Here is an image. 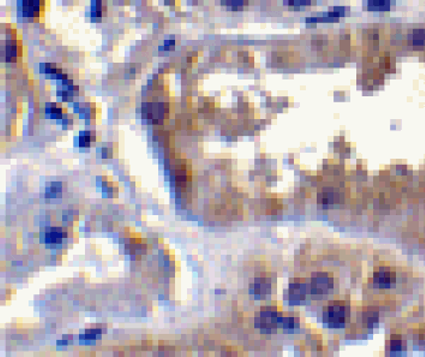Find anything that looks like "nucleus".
<instances>
[{
    "label": "nucleus",
    "mask_w": 425,
    "mask_h": 357,
    "mask_svg": "<svg viewBox=\"0 0 425 357\" xmlns=\"http://www.w3.org/2000/svg\"><path fill=\"white\" fill-rule=\"evenodd\" d=\"M323 316L326 322L333 328L342 327L345 325L347 316H350L348 307L345 302H334L326 308Z\"/></svg>",
    "instance_id": "1"
},
{
    "label": "nucleus",
    "mask_w": 425,
    "mask_h": 357,
    "mask_svg": "<svg viewBox=\"0 0 425 357\" xmlns=\"http://www.w3.org/2000/svg\"><path fill=\"white\" fill-rule=\"evenodd\" d=\"M347 9L344 7H335L332 9L329 13H327L326 15H323V16H318V17H310V19L306 20V23H322V22H334V21H338L340 19V17H344L346 15Z\"/></svg>",
    "instance_id": "2"
},
{
    "label": "nucleus",
    "mask_w": 425,
    "mask_h": 357,
    "mask_svg": "<svg viewBox=\"0 0 425 357\" xmlns=\"http://www.w3.org/2000/svg\"><path fill=\"white\" fill-rule=\"evenodd\" d=\"M332 290V279L327 274H318L312 279L311 283V291L312 293H327Z\"/></svg>",
    "instance_id": "3"
},
{
    "label": "nucleus",
    "mask_w": 425,
    "mask_h": 357,
    "mask_svg": "<svg viewBox=\"0 0 425 357\" xmlns=\"http://www.w3.org/2000/svg\"><path fill=\"white\" fill-rule=\"evenodd\" d=\"M278 321V314L275 311L270 310H263L261 311V315L257 317V326L261 327V328H270L273 327L275 328Z\"/></svg>",
    "instance_id": "4"
},
{
    "label": "nucleus",
    "mask_w": 425,
    "mask_h": 357,
    "mask_svg": "<svg viewBox=\"0 0 425 357\" xmlns=\"http://www.w3.org/2000/svg\"><path fill=\"white\" fill-rule=\"evenodd\" d=\"M375 284L378 285L382 289H387L390 286L393 281V273L389 271V268H380L375 273Z\"/></svg>",
    "instance_id": "5"
},
{
    "label": "nucleus",
    "mask_w": 425,
    "mask_h": 357,
    "mask_svg": "<svg viewBox=\"0 0 425 357\" xmlns=\"http://www.w3.org/2000/svg\"><path fill=\"white\" fill-rule=\"evenodd\" d=\"M364 8L370 11H387L390 9L389 0H369L364 3Z\"/></svg>",
    "instance_id": "6"
},
{
    "label": "nucleus",
    "mask_w": 425,
    "mask_h": 357,
    "mask_svg": "<svg viewBox=\"0 0 425 357\" xmlns=\"http://www.w3.org/2000/svg\"><path fill=\"white\" fill-rule=\"evenodd\" d=\"M23 4H24V11L26 16H34L35 11H38V5H40V0H23Z\"/></svg>",
    "instance_id": "7"
},
{
    "label": "nucleus",
    "mask_w": 425,
    "mask_h": 357,
    "mask_svg": "<svg viewBox=\"0 0 425 357\" xmlns=\"http://www.w3.org/2000/svg\"><path fill=\"white\" fill-rule=\"evenodd\" d=\"M62 231L60 229H52L48 231L46 235V242L47 243H59L62 242Z\"/></svg>",
    "instance_id": "8"
},
{
    "label": "nucleus",
    "mask_w": 425,
    "mask_h": 357,
    "mask_svg": "<svg viewBox=\"0 0 425 357\" xmlns=\"http://www.w3.org/2000/svg\"><path fill=\"white\" fill-rule=\"evenodd\" d=\"M412 40H413V44H414V46H423V45L425 44L424 29H418V31H414V33H413Z\"/></svg>",
    "instance_id": "9"
},
{
    "label": "nucleus",
    "mask_w": 425,
    "mask_h": 357,
    "mask_svg": "<svg viewBox=\"0 0 425 357\" xmlns=\"http://www.w3.org/2000/svg\"><path fill=\"white\" fill-rule=\"evenodd\" d=\"M62 194V184L60 183H53L50 187L47 188V197H56Z\"/></svg>",
    "instance_id": "10"
},
{
    "label": "nucleus",
    "mask_w": 425,
    "mask_h": 357,
    "mask_svg": "<svg viewBox=\"0 0 425 357\" xmlns=\"http://www.w3.org/2000/svg\"><path fill=\"white\" fill-rule=\"evenodd\" d=\"M248 3V0H222V4L226 5V7L233 8V9H238L244 7L245 4Z\"/></svg>",
    "instance_id": "11"
},
{
    "label": "nucleus",
    "mask_w": 425,
    "mask_h": 357,
    "mask_svg": "<svg viewBox=\"0 0 425 357\" xmlns=\"http://www.w3.org/2000/svg\"><path fill=\"white\" fill-rule=\"evenodd\" d=\"M47 113H48V115L50 113L52 118H62L60 109L56 107L54 105H48V107H47Z\"/></svg>",
    "instance_id": "12"
},
{
    "label": "nucleus",
    "mask_w": 425,
    "mask_h": 357,
    "mask_svg": "<svg viewBox=\"0 0 425 357\" xmlns=\"http://www.w3.org/2000/svg\"><path fill=\"white\" fill-rule=\"evenodd\" d=\"M311 0H285V4L290 5V7H305V5H309Z\"/></svg>",
    "instance_id": "13"
},
{
    "label": "nucleus",
    "mask_w": 425,
    "mask_h": 357,
    "mask_svg": "<svg viewBox=\"0 0 425 357\" xmlns=\"http://www.w3.org/2000/svg\"><path fill=\"white\" fill-rule=\"evenodd\" d=\"M92 141L90 133H82L80 136V146H88Z\"/></svg>",
    "instance_id": "14"
}]
</instances>
